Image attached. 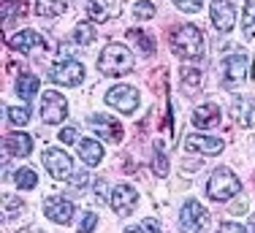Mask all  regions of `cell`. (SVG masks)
Wrapping results in <instances>:
<instances>
[{
    "label": "cell",
    "instance_id": "obj_20",
    "mask_svg": "<svg viewBox=\"0 0 255 233\" xmlns=\"http://www.w3.org/2000/svg\"><path fill=\"white\" fill-rule=\"evenodd\" d=\"M76 152H79V157H82L87 165H98L103 160V146L95 138H79Z\"/></svg>",
    "mask_w": 255,
    "mask_h": 233
},
{
    "label": "cell",
    "instance_id": "obj_32",
    "mask_svg": "<svg viewBox=\"0 0 255 233\" xmlns=\"http://www.w3.org/2000/svg\"><path fill=\"white\" fill-rule=\"evenodd\" d=\"M95 225H98V214L95 212H87L82 217V223H79V233H93Z\"/></svg>",
    "mask_w": 255,
    "mask_h": 233
},
{
    "label": "cell",
    "instance_id": "obj_22",
    "mask_svg": "<svg viewBox=\"0 0 255 233\" xmlns=\"http://www.w3.org/2000/svg\"><path fill=\"white\" fill-rule=\"evenodd\" d=\"M68 8V0H35V14L41 16H57Z\"/></svg>",
    "mask_w": 255,
    "mask_h": 233
},
{
    "label": "cell",
    "instance_id": "obj_27",
    "mask_svg": "<svg viewBox=\"0 0 255 233\" xmlns=\"http://www.w3.org/2000/svg\"><path fill=\"white\" fill-rule=\"evenodd\" d=\"M242 30L247 38H255V0L245 3V16H242Z\"/></svg>",
    "mask_w": 255,
    "mask_h": 233
},
{
    "label": "cell",
    "instance_id": "obj_4",
    "mask_svg": "<svg viewBox=\"0 0 255 233\" xmlns=\"http://www.w3.org/2000/svg\"><path fill=\"white\" fill-rule=\"evenodd\" d=\"M49 79L54 84H63V87H76L84 79V65L76 63V60H71V57H63L52 65Z\"/></svg>",
    "mask_w": 255,
    "mask_h": 233
},
{
    "label": "cell",
    "instance_id": "obj_3",
    "mask_svg": "<svg viewBox=\"0 0 255 233\" xmlns=\"http://www.w3.org/2000/svg\"><path fill=\"white\" fill-rule=\"evenodd\" d=\"M239 190H242L239 176L228 168H217L215 174L209 176V185H206V193H209L212 201H228V198H234Z\"/></svg>",
    "mask_w": 255,
    "mask_h": 233
},
{
    "label": "cell",
    "instance_id": "obj_16",
    "mask_svg": "<svg viewBox=\"0 0 255 233\" xmlns=\"http://www.w3.org/2000/svg\"><path fill=\"white\" fill-rule=\"evenodd\" d=\"M44 214L57 225H68L74 217V204L65 198H46L44 201Z\"/></svg>",
    "mask_w": 255,
    "mask_h": 233
},
{
    "label": "cell",
    "instance_id": "obj_17",
    "mask_svg": "<svg viewBox=\"0 0 255 233\" xmlns=\"http://www.w3.org/2000/svg\"><path fill=\"white\" fill-rule=\"evenodd\" d=\"M185 149L198 152V155H220L226 149V144H223V138H215V136H187Z\"/></svg>",
    "mask_w": 255,
    "mask_h": 233
},
{
    "label": "cell",
    "instance_id": "obj_15",
    "mask_svg": "<svg viewBox=\"0 0 255 233\" xmlns=\"http://www.w3.org/2000/svg\"><path fill=\"white\" fill-rule=\"evenodd\" d=\"M231 116L242 127H255V101L247 95H236L231 101Z\"/></svg>",
    "mask_w": 255,
    "mask_h": 233
},
{
    "label": "cell",
    "instance_id": "obj_35",
    "mask_svg": "<svg viewBox=\"0 0 255 233\" xmlns=\"http://www.w3.org/2000/svg\"><path fill=\"white\" fill-rule=\"evenodd\" d=\"M217 233H247L245 225H239V223H231V220H226V223L217 228Z\"/></svg>",
    "mask_w": 255,
    "mask_h": 233
},
{
    "label": "cell",
    "instance_id": "obj_7",
    "mask_svg": "<svg viewBox=\"0 0 255 233\" xmlns=\"http://www.w3.org/2000/svg\"><path fill=\"white\" fill-rule=\"evenodd\" d=\"M138 90L136 87H128V84H117V87H112L106 93V103L112 109H117V112L123 114H133L138 109Z\"/></svg>",
    "mask_w": 255,
    "mask_h": 233
},
{
    "label": "cell",
    "instance_id": "obj_36",
    "mask_svg": "<svg viewBox=\"0 0 255 233\" xmlns=\"http://www.w3.org/2000/svg\"><path fill=\"white\" fill-rule=\"evenodd\" d=\"M79 133H76V127H63V130H60V141H63V144H79Z\"/></svg>",
    "mask_w": 255,
    "mask_h": 233
},
{
    "label": "cell",
    "instance_id": "obj_28",
    "mask_svg": "<svg viewBox=\"0 0 255 233\" xmlns=\"http://www.w3.org/2000/svg\"><path fill=\"white\" fill-rule=\"evenodd\" d=\"M3 212H5V220H16L19 214H25V204H22L19 198L3 195Z\"/></svg>",
    "mask_w": 255,
    "mask_h": 233
},
{
    "label": "cell",
    "instance_id": "obj_23",
    "mask_svg": "<svg viewBox=\"0 0 255 233\" xmlns=\"http://www.w3.org/2000/svg\"><path fill=\"white\" fill-rule=\"evenodd\" d=\"M95 38H98V30H95L90 22H79L76 27H74V41H76V44L90 46Z\"/></svg>",
    "mask_w": 255,
    "mask_h": 233
},
{
    "label": "cell",
    "instance_id": "obj_19",
    "mask_svg": "<svg viewBox=\"0 0 255 233\" xmlns=\"http://www.w3.org/2000/svg\"><path fill=\"white\" fill-rule=\"evenodd\" d=\"M5 152H11L14 157H27L33 152V136H27V133H11V136H5Z\"/></svg>",
    "mask_w": 255,
    "mask_h": 233
},
{
    "label": "cell",
    "instance_id": "obj_26",
    "mask_svg": "<svg viewBox=\"0 0 255 233\" xmlns=\"http://www.w3.org/2000/svg\"><path fill=\"white\" fill-rule=\"evenodd\" d=\"M27 8L22 0H3V24L8 27V19H14V16H25Z\"/></svg>",
    "mask_w": 255,
    "mask_h": 233
},
{
    "label": "cell",
    "instance_id": "obj_14",
    "mask_svg": "<svg viewBox=\"0 0 255 233\" xmlns=\"http://www.w3.org/2000/svg\"><path fill=\"white\" fill-rule=\"evenodd\" d=\"M125 0H87V16L93 22H109L123 11Z\"/></svg>",
    "mask_w": 255,
    "mask_h": 233
},
{
    "label": "cell",
    "instance_id": "obj_29",
    "mask_svg": "<svg viewBox=\"0 0 255 233\" xmlns=\"http://www.w3.org/2000/svg\"><path fill=\"white\" fill-rule=\"evenodd\" d=\"M125 233H163V228H160V223L157 220H144L141 225H133V228H125Z\"/></svg>",
    "mask_w": 255,
    "mask_h": 233
},
{
    "label": "cell",
    "instance_id": "obj_2",
    "mask_svg": "<svg viewBox=\"0 0 255 233\" xmlns=\"http://www.w3.org/2000/svg\"><path fill=\"white\" fill-rule=\"evenodd\" d=\"M133 65H136V60L123 44H109L98 57V71L103 76H125L133 71Z\"/></svg>",
    "mask_w": 255,
    "mask_h": 233
},
{
    "label": "cell",
    "instance_id": "obj_24",
    "mask_svg": "<svg viewBox=\"0 0 255 233\" xmlns=\"http://www.w3.org/2000/svg\"><path fill=\"white\" fill-rule=\"evenodd\" d=\"M128 38L141 49V52H147V54L155 52V41H152V35H149L147 30H141V33H138V30H128Z\"/></svg>",
    "mask_w": 255,
    "mask_h": 233
},
{
    "label": "cell",
    "instance_id": "obj_6",
    "mask_svg": "<svg viewBox=\"0 0 255 233\" xmlns=\"http://www.w3.org/2000/svg\"><path fill=\"white\" fill-rule=\"evenodd\" d=\"M44 168L52 174V179L57 182H65L74 176V163H71V157L65 155L63 149H57V146H46L44 149Z\"/></svg>",
    "mask_w": 255,
    "mask_h": 233
},
{
    "label": "cell",
    "instance_id": "obj_9",
    "mask_svg": "<svg viewBox=\"0 0 255 233\" xmlns=\"http://www.w3.org/2000/svg\"><path fill=\"white\" fill-rule=\"evenodd\" d=\"M65 114H68L65 95L54 93V90H46L41 95V116H44V122H63Z\"/></svg>",
    "mask_w": 255,
    "mask_h": 233
},
{
    "label": "cell",
    "instance_id": "obj_25",
    "mask_svg": "<svg viewBox=\"0 0 255 233\" xmlns=\"http://www.w3.org/2000/svg\"><path fill=\"white\" fill-rule=\"evenodd\" d=\"M14 185L19 190H33L35 185H38V174H35L33 168H19L14 174Z\"/></svg>",
    "mask_w": 255,
    "mask_h": 233
},
{
    "label": "cell",
    "instance_id": "obj_39",
    "mask_svg": "<svg viewBox=\"0 0 255 233\" xmlns=\"http://www.w3.org/2000/svg\"><path fill=\"white\" fill-rule=\"evenodd\" d=\"M19 233H44V231H38V228H22Z\"/></svg>",
    "mask_w": 255,
    "mask_h": 233
},
{
    "label": "cell",
    "instance_id": "obj_11",
    "mask_svg": "<svg viewBox=\"0 0 255 233\" xmlns=\"http://www.w3.org/2000/svg\"><path fill=\"white\" fill-rule=\"evenodd\" d=\"M136 204H138L136 187H130V185H125V182H120V185L112 190V209L117 212L120 217L130 214L133 209H136Z\"/></svg>",
    "mask_w": 255,
    "mask_h": 233
},
{
    "label": "cell",
    "instance_id": "obj_34",
    "mask_svg": "<svg viewBox=\"0 0 255 233\" xmlns=\"http://www.w3.org/2000/svg\"><path fill=\"white\" fill-rule=\"evenodd\" d=\"M201 3L204 0H174V5L182 11H187V14H196V11H201Z\"/></svg>",
    "mask_w": 255,
    "mask_h": 233
},
{
    "label": "cell",
    "instance_id": "obj_10",
    "mask_svg": "<svg viewBox=\"0 0 255 233\" xmlns=\"http://www.w3.org/2000/svg\"><path fill=\"white\" fill-rule=\"evenodd\" d=\"M87 125L93 127V130H98L101 138L112 141V144H120V141H123V136H125V130H123V125H120V119H114V116H106V114L90 116Z\"/></svg>",
    "mask_w": 255,
    "mask_h": 233
},
{
    "label": "cell",
    "instance_id": "obj_13",
    "mask_svg": "<svg viewBox=\"0 0 255 233\" xmlns=\"http://www.w3.org/2000/svg\"><path fill=\"white\" fill-rule=\"evenodd\" d=\"M5 46L14 49V52H44L46 44L35 30H19L16 35L5 38Z\"/></svg>",
    "mask_w": 255,
    "mask_h": 233
},
{
    "label": "cell",
    "instance_id": "obj_5",
    "mask_svg": "<svg viewBox=\"0 0 255 233\" xmlns=\"http://www.w3.org/2000/svg\"><path fill=\"white\" fill-rule=\"evenodd\" d=\"M179 223L185 233H201L209 225V212L198 201H185V206L179 209Z\"/></svg>",
    "mask_w": 255,
    "mask_h": 233
},
{
    "label": "cell",
    "instance_id": "obj_12",
    "mask_svg": "<svg viewBox=\"0 0 255 233\" xmlns=\"http://www.w3.org/2000/svg\"><path fill=\"white\" fill-rule=\"evenodd\" d=\"M212 24H215L220 33H228L236 22V8L234 0H212Z\"/></svg>",
    "mask_w": 255,
    "mask_h": 233
},
{
    "label": "cell",
    "instance_id": "obj_33",
    "mask_svg": "<svg viewBox=\"0 0 255 233\" xmlns=\"http://www.w3.org/2000/svg\"><path fill=\"white\" fill-rule=\"evenodd\" d=\"M133 11H136L138 19H152V16H155V5L149 3V0H141V3H136V8H133Z\"/></svg>",
    "mask_w": 255,
    "mask_h": 233
},
{
    "label": "cell",
    "instance_id": "obj_31",
    "mask_svg": "<svg viewBox=\"0 0 255 233\" xmlns=\"http://www.w3.org/2000/svg\"><path fill=\"white\" fill-rule=\"evenodd\" d=\"M182 82L190 84V87H201V71L198 68H182Z\"/></svg>",
    "mask_w": 255,
    "mask_h": 233
},
{
    "label": "cell",
    "instance_id": "obj_38",
    "mask_svg": "<svg viewBox=\"0 0 255 233\" xmlns=\"http://www.w3.org/2000/svg\"><path fill=\"white\" fill-rule=\"evenodd\" d=\"M74 187H76V190H84V187H87V174H76V176H74Z\"/></svg>",
    "mask_w": 255,
    "mask_h": 233
},
{
    "label": "cell",
    "instance_id": "obj_40",
    "mask_svg": "<svg viewBox=\"0 0 255 233\" xmlns=\"http://www.w3.org/2000/svg\"><path fill=\"white\" fill-rule=\"evenodd\" d=\"M250 228H253V233H255V217H250Z\"/></svg>",
    "mask_w": 255,
    "mask_h": 233
},
{
    "label": "cell",
    "instance_id": "obj_1",
    "mask_svg": "<svg viewBox=\"0 0 255 233\" xmlns=\"http://www.w3.org/2000/svg\"><path fill=\"white\" fill-rule=\"evenodd\" d=\"M171 52L179 54L185 60H198L204 54V33L196 27V24H182V27L171 30Z\"/></svg>",
    "mask_w": 255,
    "mask_h": 233
},
{
    "label": "cell",
    "instance_id": "obj_21",
    "mask_svg": "<svg viewBox=\"0 0 255 233\" xmlns=\"http://www.w3.org/2000/svg\"><path fill=\"white\" fill-rule=\"evenodd\" d=\"M14 90H16V95H19V98L33 101V95L38 93V76H35V73H19Z\"/></svg>",
    "mask_w": 255,
    "mask_h": 233
},
{
    "label": "cell",
    "instance_id": "obj_8",
    "mask_svg": "<svg viewBox=\"0 0 255 233\" xmlns=\"http://www.w3.org/2000/svg\"><path fill=\"white\" fill-rule=\"evenodd\" d=\"M250 71H253V63L247 54H231V57L223 60V82L231 84V87L245 82Z\"/></svg>",
    "mask_w": 255,
    "mask_h": 233
},
{
    "label": "cell",
    "instance_id": "obj_18",
    "mask_svg": "<svg viewBox=\"0 0 255 233\" xmlns=\"http://www.w3.org/2000/svg\"><path fill=\"white\" fill-rule=\"evenodd\" d=\"M193 125H196L198 130H209V127L220 125V109H217V103H204V106H198L196 112H193Z\"/></svg>",
    "mask_w": 255,
    "mask_h": 233
},
{
    "label": "cell",
    "instance_id": "obj_37",
    "mask_svg": "<svg viewBox=\"0 0 255 233\" xmlns=\"http://www.w3.org/2000/svg\"><path fill=\"white\" fill-rule=\"evenodd\" d=\"M155 174H157V176H166V174H168V160H166V155H157V157H155Z\"/></svg>",
    "mask_w": 255,
    "mask_h": 233
},
{
    "label": "cell",
    "instance_id": "obj_30",
    "mask_svg": "<svg viewBox=\"0 0 255 233\" xmlns=\"http://www.w3.org/2000/svg\"><path fill=\"white\" fill-rule=\"evenodd\" d=\"M5 116L11 119V125H19V127L30 122V112H27V109H8V106H5Z\"/></svg>",
    "mask_w": 255,
    "mask_h": 233
}]
</instances>
